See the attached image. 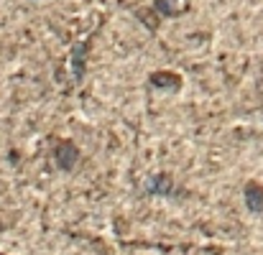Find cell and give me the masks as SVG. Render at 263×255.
I'll list each match as a JSON object with an SVG mask.
<instances>
[{
  "label": "cell",
  "instance_id": "obj_2",
  "mask_svg": "<svg viewBox=\"0 0 263 255\" xmlns=\"http://www.w3.org/2000/svg\"><path fill=\"white\" fill-rule=\"evenodd\" d=\"M148 87L159 89V92H166V94H176V92H181L184 80L174 69H156V72L148 74Z\"/></svg>",
  "mask_w": 263,
  "mask_h": 255
},
{
  "label": "cell",
  "instance_id": "obj_8",
  "mask_svg": "<svg viewBox=\"0 0 263 255\" xmlns=\"http://www.w3.org/2000/svg\"><path fill=\"white\" fill-rule=\"evenodd\" d=\"M0 255H8V253H0Z\"/></svg>",
  "mask_w": 263,
  "mask_h": 255
},
{
  "label": "cell",
  "instance_id": "obj_1",
  "mask_svg": "<svg viewBox=\"0 0 263 255\" xmlns=\"http://www.w3.org/2000/svg\"><path fill=\"white\" fill-rule=\"evenodd\" d=\"M51 161L59 171L72 173L82 161V151L72 138H54L51 141Z\"/></svg>",
  "mask_w": 263,
  "mask_h": 255
},
{
  "label": "cell",
  "instance_id": "obj_7",
  "mask_svg": "<svg viewBox=\"0 0 263 255\" xmlns=\"http://www.w3.org/2000/svg\"><path fill=\"white\" fill-rule=\"evenodd\" d=\"M3 230H5V222H3V217H0V232H3Z\"/></svg>",
  "mask_w": 263,
  "mask_h": 255
},
{
  "label": "cell",
  "instance_id": "obj_6",
  "mask_svg": "<svg viewBox=\"0 0 263 255\" xmlns=\"http://www.w3.org/2000/svg\"><path fill=\"white\" fill-rule=\"evenodd\" d=\"M186 8H189V0H154V10H156L161 18L184 15Z\"/></svg>",
  "mask_w": 263,
  "mask_h": 255
},
{
  "label": "cell",
  "instance_id": "obj_5",
  "mask_svg": "<svg viewBox=\"0 0 263 255\" xmlns=\"http://www.w3.org/2000/svg\"><path fill=\"white\" fill-rule=\"evenodd\" d=\"M243 199H246V207H248L253 214H261L263 212V184L248 181L246 189H243Z\"/></svg>",
  "mask_w": 263,
  "mask_h": 255
},
{
  "label": "cell",
  "instance_id": "obj_4",
  "mask_svg": "<svg viewBox=\"0 0 263 255\" xmlns=\"http://www.w3.org/2000/svg\"><path fill=\"white\" fill-rule=\"evenodd\" d=\"M143 191L151 194V197H172L176 191L174 176L172 173H151L146 181H143Z\"/></svg>",
  "mask_w": 263,
  "mask_h": 255
},
{
  "label": "cell",
  "instance_id": "obj_3",
  "mask_svg": "<svg viewBox=\"0 0 263 255\" xmlns=\"http://www.w3.org/2000/svg\"><path fill=\"white\" fill-rule=\"evenodd\" d=\"M92 38L89 36L87 41H77L69 51V67H72V80L74 82H82L85 72H87V62H89V49H92Z\"/></svg>",
  "mask_w": 263,
  "mask_h": 255
}]
</instances>
